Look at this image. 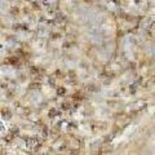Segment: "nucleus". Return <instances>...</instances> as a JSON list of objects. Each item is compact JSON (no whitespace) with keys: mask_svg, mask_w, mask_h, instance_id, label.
<instances>
[{"mask_svg":"<svg viewBox=\"0 0 155 155\" xmlns=\"http://www.w3.org/2000/svg\"><path fill=\"white\" fill-rule=\"evenodd\" d=\"M38 69H36V67H31V72H32V74H38Z\"/></svg>","mask_w":155,"mask_h":155,"instance_id":"7","label":"nucleus"},{"mask_svg":"<svg viewBox=\"0 0 155 155\" xmlns=\"http://www.w3.org/2000/svg\"><path fill=\"white\" fill-rule=\"evenodd\" d=\"M58 113H57V111L56 110H51V114H49V116H51V118H53V116H56Z\"/></svg>","mask_w":155,"mask_h":155,"instance_id":"5","label":"nucleus"},{"mask_svg":"<svg viewBox=\"0 0 155 155\" xmlns=\"http://www.w3.org/2000/svg\"><path fill=\"white\" fill-rule=\"evenodd\" d=\"M70 106H71V105H70V102H64V105H62V107H64V109L66 110V109H70Z\"/></svg>","mask_w":155,"mask_h":155,"instance_id":"4","label":"nucleus"},{"mask_svg":"<svg viewBox=\"0 0 155 155\" xmlns=\"http://www.w3.org/2000/svg\"><path fill=\"white\" fill-rule=\"evenodd\" d=\"M39 85H40L39 83H36V84H31V85H30V88H31V89H34V88H39Z\"/></svg>","mask_w":155,"mask_h":155,"instance_id":"6","label":"nucleus"},{"mask_svg":"<svg viewBox=\"0 0 155 155\" xmlns=\"http://www.w3.org/2000/svg\"><path fill=\"white\" fill-rule=\"evenodd\" d=\"M4 62H5V64H13V65H16L17 62H18V58L17 57H9Z\"/></svg>","mask_w":155,"mask_h":155,"instance_id":"1","label":"nucleus"},{"mask_svg":"<svg viewBox=\"0 0 155 155\" xmlns=\"http://www.w3.org/2000/svg\"><path fill=\"white\" fill-rule=\"evenodd\" d=\"M84 2H85V3H91V2H92V0H84Z\"/></svg>","mask_w":155,"mask_h":155,"instance_id":"8","label":"nucleus"},{"mask_svg":"<svg viewBox=\"0 0 155 155\" xmlns=\"http://www.w3.org/2000/svg\"><path fill=\"white\" fill-rule=\"evenodd\" d=\"M65 92H66V91H65V88H58V89H57L58 96H64V94H65Z\"/></svg>","mask_w":155,"mask_h":155,"instance_id":"3","label":"nucleus"},{"mask_svg":"<svg viewBox=\"0 0 155 155\" xmlns=\"http://www.w3.org/2000/svg\"><path fill=\"white\" fill-rule=\"evenodd\" d=\"M2 113H3L4 118H5V116H7V118H11V113H9V110H3Z\"/></svg>","mask_w":155,"mask_h":155,"instance_id":"2","label":"nucleus"}]
</instances>
